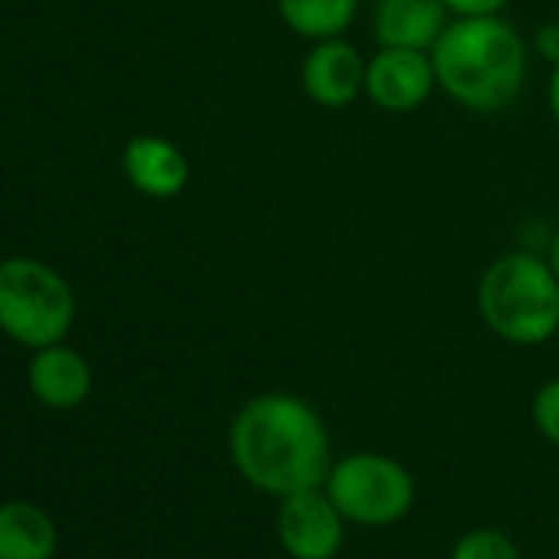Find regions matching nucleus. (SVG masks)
Returning <instances> with one entry per match:
<instances>
[{
    "mask_svg": "<svg viewBox=\"0 0 559 559\" xmlns=\"http://www.w3.org/2000/svg\"><path fill=\"white\" fill-rule=\"evenodd\" d=\"M546 109H549L552 122L559 126V63L549 67V80H546Z\"/></svg>",
    "mask_w": 559,
    "mask_h": 559,
    "instance_id": "18",
    "label": "nucleus"
},
{
    "mask_svg": "<svg viewBox=\"0 0 559 559\" xmlns=\"http://www.w3.org/2000/svg\"><path fill=\"white\" fill-rule=\"evenodd\" d=\"M227 454L237 477L273 500L323 487L336 461L323 415L294 392L250 395L227 425Z\"/></svg>",
    "mask_w": 559,
    "mask_h": 559,
    "instance_id": "1",
    "label": "nucleus"
},
{
    "mask_svg": "<svg viewBox=\"0 0 559 559\" xmlns=\"http://www.w3.org/2000/svg\"><path fill=\"white\" fill-rule=\"evenodd\" d=\"M448 559H523V552L510 533L497 526H474L451 543Z\"/></svg>",
    "mask_w": 559,
    "mask_h": 559,
    "instance_id": "14",
    "label": "nucleus"
},
{
    "mask_svg": "<svg viewBox=\"0 0 559 559\" xmlns=\"http://www.w3.org/2000/svg\"><path fill=\"white\" fill-rule=\"evenodd\" d=\"M323 490L349 526L385 530L402 523L418 500L415 474L392 454L353 451L333 461Z\"/></svg>",
    "mask_w": 559,
    "mask_h": 559,
    "instance_id": "5",
    "label": "nucleus"
},
{
    "mask_svg": "<svg viewBox=\"0 0 559 559\" xmlns=\"http://www.w3.org/2000/svg\"><path fill=\"white\" fill-rule=\"evenodd\" d=\"M122 175L139 194L152 201H171L188 188L191 162L171 139L139 132L122 148Z\"/></svg>",
    "mask_w": 559,
    "mask_h": 559,
    "instance_id": "9",
    "label": "nucleus"
},
{
    "mask_svg": "<svg viewBox=\"0 0 559 559\" xmlns=\"http://www.w3.org/2000/svg\"><path fill=\"white\" fill-rule=\"evenodd\" d=\"M438 90L467 112H500L516 103L530 73V40L503 14L454 17L431 47Z\"/></svg>",
    "mask_w": 559,
    "mask_h": 559,
    "instance_id": "2",
    "label": "nucleus"
},
{
    "mask_svg": "<svg viewBox=\"0 0 559 559\" xmlns=\"http://www.w3.org/2000/svg\"><path fill=\"white\" fill-rule=\"evenodd\" d=\"M27 385L31 395L53 408V412H70L80 408L90 392H93V366L86 362L83 353L57 343L34 349V359L27 366Z\"/></svg>",
    "mask_w": 559,
    "mask_h": 559,
    "instance_id": "10",
    "label": "nucleus"
},
{
    "mask_svg": "<svg viewBox=\"0 0 559 559\" xmlns=\"http://www.w3.org/2000/svg\"><path fill=\"white\" fill-rule=\"evenodd\" d=\"M76 323L70 280L40 257L0 260V333L27 349L57 346Z\"/></svg>",
    "mask_w": 559,
    "mask_h": 559,
    "instance_id": "4",
    "label": "nucleus"
},
{
    "mask_svg": "<svg viewBox=\"0 0 559 559\" xmlns=\"http://www.w3.org/2000/svg\"><path fill=\"white\" fill-rule=\"evenodd\" d=\"M546 260H549V266H552V273H556V280H559V230H556V237H552V243H549V250H546Z\"/></svg>",
    "mask_w": 559,
    "mask_h": 559,
    "instance_id": "19",
    "label": "nucleus"
},
{
    "mask_svg": "<svg viewBox=\"0 0 559 559\" xmlns=\"http://www.w3.org/2000/svg\"><path fill=\"white\" fill-rule=\"evenodd\" d=\"M438 93V76L428 50L376 47L366 63V99L392 116L421 109Z\"/></svg>",
    "mask_w": 559,
    "mask_h": 559,
    "instance_id": "7",
    "label": "nucleus"
},
{
    "mask_svg": "<svg viewBox=\"0 0 559 559\" xmlns=\"http://www.w3.org/2000/svg\"><path fill=\"white\" fill-rule=\"evenodd\" d=\"M477 313L510 346H543L559 333V280L546 257L510 250L477 280Z\"/></svg>",
    "mask_w": 559,
    "mask_h": 559,
    "instance_id": "3",
    "label": "nucleus"
},
{
    "mask_svg": "<svg viewBox=\"0 0 559 559\" xmlns=\"http://www.w3.org/2000/svg\"><path fill=\"white\" fill-rule=\"evenodd\" d=\"M444 0H376L372 4V40L376 47L428 50L451 24Z\"/></svg>",
    "mask_w": 559,
    "mask_h": 559,
    "instance_id": "11",
    "label": "nucleus"
},
{
    "mask_svg": "<svg viewBox=\"0 0 559 559\" xmlns=\"http://www.w3.org/2000/svg\"><path fill=\"white\" fill-rule=\"evenodd\" d=\"M530 418L539 438L552 448H559V376L543 382L530 402Z\"/></svg>",
    "mask_w": 559,
    "mask_h": 559,
    "instance_id": "15",
    "label": "nucleus"
},
{
    "mask_svg": "<svg viewBox=\"0 0 559 559\" xmlns=\"http://www.w3.org/2000/svg\"><path fill=\"white\" fill-rule=\"evenodd\" d=\"M57 543V523L37 503L0 507V559H53Z\"/></svg>",
    "mask_w": 559,
    "mask_h": 559,
    "instance_id": "12",
    "label": "nucleus"
},
{
    "mask_svg": "<svg viewBox=\"0 0 559 559\" xmlns=\"http://www.w3.org/2000/svg\"><path fill=\"white\" fill-rule=\"evenodd\" d=\"M366 63L369 57H362V50L346 37L317 40L304 57L300 86L313 106L346 109L366 96Z\"/></svg>",
    "mask_w": 559,
    "mask_h": 559,
    "instance_id": "8",
    "label": "nucleus"
},
{
    "mask_svg": "<svg viewBox=\"0 0 559 559\" xmlns=\"http://www.w3.org/2000/svg\"><path fill=\"white\" fill-rule=\"evenodd\" d=\"M359 8L362 0H276V14L284 27L307 44L346 37L359 17Z\"/></svg>",
    "mask_w": 559,
    "mask_h": 559,
    "instance_id": "13",
    "label": "nucleus"
},
{
    "mask_svg": "<svg viewBox=\"0 0 559 559\" xmlns=\"http://www.w3.org/2000/svg\"><path fill=\"white\" fill-rule=\"evenodd\" d=\"M510 0H444L451 17H493L503 14Z\"/></svg>",
    "mask_w": 559,
    "mask_h": 559,
    "instance_id": "17",
    "label": "nucleus"
},
{
    "mask_svg": "<svg viewBox=\"0 0 559 559\" xmlns=\"http://www.w3.org/2000/svg\"><path fill=\"white\" fill-rule=\"evenodd\" d=\"M530 50H533L543 63L556 67V63H559V21L539 24V27L533 31V37H530Z\"/></svg>",
    "mask_w": 559,
    "mask_h": 559,
    "instance_id": "16",
    "label": "nucleus"
},
{
    "mask_svg": "<svg viewBox=\"0 0 559 559\" xmlns=\"http://www.w3.org/2000/svg\"><path fill=\"white\" fill-rule=\"evenodd\" d=\"M346 516L323 487L276 500L273 533L290 559H336L346 546Z\"/></svg>",
    "mask_w": 559,
    "mask_h": 559,
    "instance_id": "6",
    "label": "nucleus"
}]
</instances>
